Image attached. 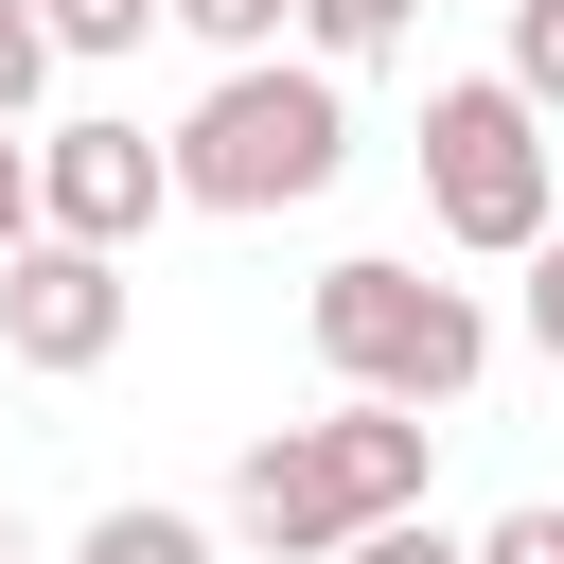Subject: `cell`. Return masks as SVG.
I'll return each mask as SVG.
<instances>
[{"label":"cell","mask_w":564,"mask_h":564,"mask_svg":"<svg viewBox=\"0 0 564 564\" xmlns=\"http://www.w3.org/2000/svg\"><path fill=\"white\" fill-rule=\"evenodd\" d=\"M423 458H441V423H423V405H370V388H335L317 423H264V441H247V476H229V529H247L264 564H335L370 511H423Z\"/></svg>","instance_id":"1"},{"label":"cell","mask_w":564,"mask_h":564,"mask_svg":"<svg viewBox=\"0 0 564 564\" xmlns=\"http://www.w3.org/2000/svg\"><path fill=\"white\" fill-rule=\"evenodd\" d=\"M159 159H176V212H300V194L352 176V88L300 70V53H229Z\"/></svg>","instance_id":"2"},{"label":"cell","mask_w":564,"mask_h":564,"mask_svg":"<svg viewBox=\"0 0 564 564\" xmlns=\"http://www.w3.org/2000/svg\"><path fill=\"white\" fill-rule=\"evenodd\" d=\"M300 335H317V370H335V388H370V405H458V388L494 370V317H476V282H423L405 247H352V264H317Z\"/></svg>","instance_id":"3"},{"label":"cell","mask_w":564,"mask_h":564,"mask_svg":"<svg viewBox=\"0 0 564 564\" xmlns=\"http://www.w3.org/2000/svg\"><path fill=\"white\" fill-rule=\"evenodd\" d=\"M423 212H441V247H476V264H511V247L564 212V176H546V123H529L494 70L423 88Z\"/></svg>","instance_id":"4"},{"label":"cell","mask_w":564,"mask_h":564,"mask_svg":"<svg viewBox=\"0 0 564 564\" xmlns=\"http://www.w3.org/2000/svg\"><path fill=\"white\" fill-rule=\"evenodd\" d=\"M123 317H141L123 247H53V229H18V247H0V352H18L35 388H88V370L123 352Z\"/></svg>","instance_id":"5"},{"label":"cell","mask_w":564,"mask_h":564,"mask_svg":"<svg viewBox=\"0 0 564 564\" xmlns=\"http://www.w3.org/2000/svg\"><path fill=\"white\" fill-rule=\"evenodd\" d=\"M159 212H176V159L141 123H53L35 141V229L53 247H141Z\"/></svg>","instance_id":"6"},{"label":"cell","mask_w":564,"mask_h":564,"mask_svg":"<svg viewBox=\"0 0 564 564\" xmlns=\"http://www.w3.org/2000/svg\"><path fill=\"white\" fill-rule=\"evenodd\" d=\"M282 35H300V70L352 88V70H388V53L423 35V0H282Z\"/></svg>","instance_id":"7"},{"label":"cell","mask_w":564,"mask_h":564,"mask_svg":"<svg viewBox=\"0 0 564 564\" xmlns=\"http://www.w3.org/2000/svg\"><path fill=\"white\" fill-rule=\"evenodd\" d=\"M494 35H511V70H494V88H511L529 123H564V0H494Z\"/></svg>","instance_id":"8"},{"label":"cell","mask_w":564,"mask_h":564,"mask_svg":"<svg viewBox=\"0 0 564 564\" xmlns=\"http://www.w3.org/2000/svg\"><path fill=\"white\" fill-rule=\"evenodd\" d=\"M70 564H212V529H194V511H88Z\"/></svg>","instance_id":"9"},{"label":"cell","mask_w":564,"mask_h":564,"mask_svg":"<svg viewBox=\"0 0 564 564\" xmlns=\"http://www.w3.org/2000/svg\"><path fill=\"white\" fill-rule=\"evenodd\" d=\"M35 35H53V70H70V53L106 70V53H141V35H159V0H35Z\"/></svg>","instance_id":"10"},{"label":"cell","mask_w":564,"mask_h":564,"mask_svg":"<svg viewBox=\"0 0 564 564\" xmlns=\"http://www.w3.org/2000/svg\"><path fill=\"white\" fill-rule=\"evenodd\" d=\"M159 18H176L212 70H229V53H282V0H159Z\"/></svg>","instance_id":"11"},{"label":"cell","mask_w":564,"mask_h":564,"mask_svg":"<svg viewBox=\"0 0 564 564\" xmlns=\"http://www.w3.org/2000/svg\"><path fill=\"white\" fill-rule=\"evenodd\" d=\"M335 564H458V529H441V511H370Z\"/></svg>","instance_id":"12"},{"label":"cell","mask_w":564,"mask_h":564,"mask_svg":"<svg viewBox=\"0 0 564 564\" xmlns=\"http://www.w3.org/2000/svg\"><path fill=\"white\" fill-rule=\"evenodd\" d=\"M511 264H529V352H546V370H564V212H546V229H529V247H511Z\"/></svg>","instance_id":"13"},{"label":"cell","mask_w":564,"mask_h":564,"mask_svg":"<svg viewBox=\"0 0 564 564\" xmlns=\"http://www.w3.org/2000/svg\"><path fill=\"white\" fill-rule=\"evenodd\" d=\"M35 88H53V35H35V0H0V123H18Z\"/></svg>","instance_id":"14"},{"label":"cell","mask_w":564,"mask_h":564,"mask_svg":"<svg viewBox=\"0 0 564 564\" xmlns=\"http://www.w3.org/2000/svg\"><path fill=\"white\" fill-rule=\"evenodd\" d=\"M458 564H564V511H494V529H476Z\"/></svg>","instance_id":"15"},{"label":"cell","mask_w":564,"mask_h":564,"mask_svg":"<svg viewBox=\"0 0 564 564\" xmlns=\"http://www.w3.org/2000/svg\"><path fill=\"white\" fill-rule=\"evenodd\" d=\"M35 229V123H0V247Z\"/></svg>","instance_id":"16"},{"label":"cell","mask_w":564,"mask_h":564,"mask_svg":"<svg viewBox=\"0 0 564 564\" xmlns=\"http://www.w3.org/2000/svg\"><path fill=\"white\" fill-rule=\"evenodd\" d=\"M0 564H18V511H0Z\"/></svg>","instance_id":"17"}]
</instances>
